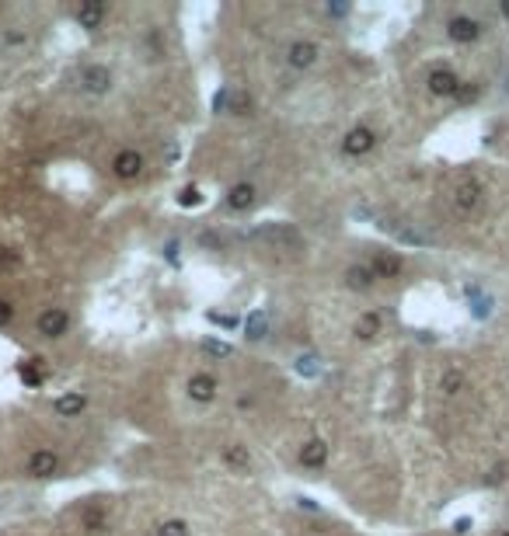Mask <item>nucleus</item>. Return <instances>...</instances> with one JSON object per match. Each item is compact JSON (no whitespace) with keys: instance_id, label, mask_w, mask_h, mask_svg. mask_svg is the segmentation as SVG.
Wrapping results in <instances>:
<instances>
[{"instance_id":"b1692460","label":"nucleus","mask_w":509,"mask_h":536,"mask_svg":"<svg viewBox=\"0 0 509 536\" xmlns=\"http://www.w3.org/2000/svg\"><path fill=\"white\" fill-rule=\"evenodd\" d=\"M293 369L300 373V376H307V380H314V376H321V356H297V362H293Z\"/></svg>"},{"instance_id":"39448f33","label":"nucleus","mask_w":509,"mask_h":536,"mask_svg":"<svg viewBox=\"0 0 509 536\" xmlns=\"http://www.w3.org/2000/svg\"><path fill=\"white\" fill-rule=\"evenodd\" d=\"M482 195H485V188H482V181L475 178V175H461V181L454 185V209L457 213H475L478 209V202H482Z\"/></svg>"},{"instance_id":"e433bc0d","label":"nucleus","mask_w":509,"mask_h":536,"mask_svg":"<svg viewBox=\"0 0 509 536\" xmlns=\"http://www.w3.org/2000/svg\"><path fill=\"white\" fill-rule=\"evenodd\" d=\"M297 505H300V509H304V512H321V509H317V505H314V502H310V498H304V495H300V498H297Z\"/></svg>"},{"instance_id":"f3484780","label":"nucleus","mask_w":509,"mask_h":536,"mask_svg":"<svg viewBox=\"0 0 509 536\" xmlns=\"http://www.w3.org/2000/svg\"><path fill=\"white\" fill-rule=\"evenodd\" d=\"M220 456H223V463H227L230 470H237V474H248V470H251V456H248V449L241 446V443H227V446L220 449Z\"/></svg>"},{"instance_id":"1a4fd4ad","label":"nucleus","mask_w":509,"mask_h":536,"mask_svg":"<svg viewBox=\"0 0 509 536\" xmlns=\"http://www.w3.org/2000/svg\"><path fill=\"white\" fill-rule=\"evenodd\" d=\"M39 335H46V338H60V335H67L70 331V314L67 310H60V307H49V310H42L39 314Z\"/></svg>"},{"instance_id":"58836bf2","label":"nucleus","mask_w":509,"mask_h":536,"mask_svg":"<svg viewBox=\"0 0 509 536\" xmlns=\"http://www.w3.org/2000/svg\"><path fill=\"white\" fill-rule=\"evenodd\" d=\"M499 14H503V18L509 21V0H503V4H499Z\"/></svg>"},{"instance_id":"423d86ee","label":"nucleus","mask_w":509,"mask_h":536,"mask_svg":"<svg viewBox=\"0 0 509 536\" xmlns=\"http://www.w3.org/2000/svg\"><path fill=\"white\" fill-rule=\"evenodd\" d=\"M255 202H258V188H255L251 181H237L234 188H227L223 209H230V213H248V209H255Z\"/></svg>"},{"instance_id":"2f4dec72","label":"nucleus","mask_w":509,"mask_h":536,"mask_svg":"<svg viewBox=\"0 0 509 536\" xmlns=\"http://www.w3.org/2000/svg\"><path fill=\"white\" fill-rule=\"evenodd\" d=\"M199 248H209V251H223V237L216 230H203L199 234Z\"/></svg>"},{"instance_id":"f03ea898","label":"nucleus","mask_w":509,"mask_h":536,"mask_svg":"<svg viewBox=\"0 0 509 536\" xmlns=\"http://www.w3.org/2000/svg\"><path fill=\"white\" fill-rule=\"evenodd\" d=\"M317 60H321V46H317V42H310V39H297V42H290V46H286V53H283V63H286L290 70H297V74L314 70V67H317Z\"/></svg>"},{"instance_id":"393cba45","label":"nucleus","mask_w":509,"mask_h":536,"mask_svg":"<svg viewBox=\"0 0 509 536\" xmlns=\"http://www.w3.org/2000/svg\"><path fill=\"white\" fill-rule=\"evenodd\" d=\"M157 536H192V530H189L185 519H164L157 526Z\"/></svg>"},{"instance_id":"c756f323","label":"nucleus","mask_w":509,"mask_h":536,"mask_svg":"<svg viewBox=\"0 0 509 536\" xmlns=\"http://www.w3.org/2000/svg\"><path fill=\"white\" fill-rule=\"evenodd\" d=\"M506 470H509L506 463H496V467H492V470L482 477V484H485V488H499V484L506 481Z\"/></svg>"},{"instance_id":"2eb2a0df","label":"nucleus","mask_w":509,"mask_h":536,"mask_svg":"<svg viewBox=\"0 0 509 536\" xmlns=\"http://www.w3.org/2000/svg\"><path fill=\"white\" fill-rule=\"evenodd\" d=\"M342 282H345V289H352V293H366V289H374V275H370V268L366 262H356V265H349L342 272Z\"/></svg>"},{"instance_id":"c9c22d12","label":"nucleus","mask_w":509,"mask_h":536,"mask_svg":"<svg viewBox=\"0 0 509 536\" xmlns=\"http://www.w3.org/2000/svg\"><path fill=\"white\" fill-rule=\"evenodd\" d=\"M227 112V88L216 91V98H213V115H223Z\"/></svg>"},{"instance_id":"f8f14e48","label":"nucleus","mask_w":509,"mask_h":536,"mask_svg":"<svg viewBox=\"0 0 509 536\" xmlns=\"http://www.w3.org/2000/svg\"><path fill=\"white\" fill-rule=\"evenodd\" d=\"M297 463L304 470H321L328 463V443L324 439H307L304 446H300V453H297Z\"/></svg>"},{"instance_id":"a211bd4d","label":"nucleus","mask_w":509,"mask_h":536,"mask_svg":"<svg viewBox=\"0 0 509 536\" xmlns=\"http://www.w3.org/2000/svg\"><path fill=\"white\" fill-rule=\"evenodd\" d=\"M227 112L230 115H237V119H248V115H255V98L248 94V91H227Z\"/></svg>"},{"instance_id":"473e14b6","label":"nucleus","mask_w":509,"mask_h":536,"mask_svg":"<svg viewBox=\"0 0 509 536\" xmlns=\"http://www.w3.org/2000/svg\"><path fill=\"white\" fill-rule=\"evenodd\" d=\"M164 258H168L171 265H182V244H178L175 237H171V241L164 244Z\"/></svg>"},{"instance_id":"cd10ccee","label":"nucleus","mask_w":509,"mask_h":536,"mask_svg":"<svg viewBox=\"0 0 509 536\" xmlns=\"http://www.w3.org/2000/svg\"><path fill=\"white\" fill-rule=\"evenodd\" d=\"M203 202V192L196 188V185H185L182 192H178V206H189V209H196Z\"/></svg>"},{"instance_id":"c85d7f7f","label":"nucleus","mask_w":509,"mask_h":536,"mask_svg":"<svg viewBox=\"0 0 509 536\" xmlns=\"http://www.w3.org/2000/svg\"><path fill=\"white\" fill-rule=\"evenodd\" d=\"M84 530L102 533V530H105V512H102V509H88V512H84Z\"/></svg>"},{"instance_id":"f704fd0d","label":"nucleus","mask_w":509,"mask_h":536,"mask_svg":"<svg viewBox=\"0 0 509 536\" xmlns=\"http://www.w3.org/2000/svg\"><path fill=\"white\" fill-rule=\"evenodd\" d=\"M328 18H349V4H328V7H321Z\"/></svg>"},{"instance_id":"4468645a","label":"nucleus","mask_w":509,"mask_h":536,"mask_svg":"<svg viewBox=\"0 0 509 536\" xmlns=\"http://www.w3.org/2000/svg\"><path fill=\"white\" fill-rule=\"evenodd\" d=\"M381 331H384V314H381V310L359 314V321H356V328H352V335H356L359 342H374Z\"/></svg>"},{"instance_id":"20e7f679","label":"nucleus","mask_w":509,"mask_h":536,"mask_svg":"<svg viewBox=\"0 0 509 536\" xmlns=\"http://www.w3.org/2000/svg\"><path fill=\"white\" fill-rule=\"evenodd\" d=\"M251 237L262 241V244H272V248H290V244H293V248H304L300 230L290 227V223H265V227H258Z\"/></svg>"},{"instance_id":"aec40b11","label":"nucleus","mask_w":509,"mask_h":536,"mask_svg":"<svg viewBox=\"0 0 509 536\" xmlns=\"http://www.w3.org/2000/svg\"><path fill=\"white\" fill-rule=\"evenodd\" d=\"M265 335H269V317L262 310H251L248 321H244V338L248 342H262Z\"/></svg>"},{"instance_id":"7c9ffc66","label":"nucleus","mask_w":509,"mask_h":536,"mask_svg":"<svg viewBox=\"0 0 509 536\" xmlns=\"http://www.w3.org/2000/svg\"><path fill=\"white\" fill-rule=\"evenodd\" d=\"M209 321L220 324L223 331H237V328H241V317H237V314H209Z\"/></svg>"},{"instance_id":"dca6fc26","label":"nucleus","mask_w":509,"mask_h":536,"mask_svg":"<svg viewBox=\"0 0 509 536\" xmlns=\"http://www.w3.org/2000/svg\"><path fill=\"white\" fill-rule=\"evenodd\" d=\"M60 470V456L53 453V449H39V453H32V460H28V474H35V477H49V474H56Z\"/></svg>"},{"instance_id":"0eeeda50","label":"nucleus","mask_w":509,"mask_h":536,"mask_svg":"<svg viewBox=\"0 0 509 536\" xmlns=\"http://www.w3.org/2000/svg\"><path fill=\"white\" fill-rule=\"evenodd\" d=\"M143 168H147V161H143L140 150H119L115 161H112V171L119 181H136L143 175Z\"/></svg>"},{"instance_id":"6ab92c4d","label":"nucleus","mask_w":509,"mask_h":536,"mask_svg":"<svg viewBox=\"0 0 509 536\" xmlns=\"http://www.w3.org/2000/svg\"><path fill=\"white\" fill-rule=\"evenodd\" d=\"M105 14H108V7H105V4H95V0H88V4L77 7V21H81V28H88V32H95V28L102 25Z\"/></svg>"},{"instance_id":"ea45409f","label":"nucleus","mask_w":509,"mask_h":536,"mask_svg":"<svg viewBox=\"0 0 509 536\" xmlns=\"http://www.w3.org/2000/svg\"><path fill=\"white\" fill-rule=\"evenodd\" d=\"M499 536H509V530H506V533H499Z\"/></svg>"},{"instance_id":"6e6552de","label":"nucleus","mask_w":509,"mask_h":536,"mask_svg":"<svg viewBox=\"0 0 509 536\" xmlns=\"http://www.w3.org/2000/svg\"><path fill=\"white\" fill-rule=\"evenodd\" d=\"M425 88L432 98H454L457 88H461V77L450 70V67H436V70H429V77H425Z\"/></svg>"},{"instance_id":"7ed1b4c3","label":"nucleus","mask_w":509,"mask_h":536,"mask_svg":"<svg viewBox=\"0 0 509 536\" xmlns=\"http://www.w3.org/2000/svg\"><path fill=\"white\" fill-rule=\"evenodd\" d=\"M342 154L345 157H366V154H374V147H377V133L370 129V126H352V129H345V136H342Z\"/></svg>"},{"instance_id":"ddd939ff","label":"nucleus","mask_w":509,"mask_h":536,"mask_svg":"<svg viewBox=\"0 0 509 536\" xmlns=\"http://www.w3.org/2000/svg\"><path fill=\"white\" fill-rule=\"evenodd\" d=\"M185 390H189V397H192L196 404H209V401L216 397V376H209V373H192L189 383H185Z\"/></svg>"},{"instance_id":"4c0bfd02","label":"nucleus","mask_w":509,"mask_h":536,"mask_svg":"<svg viewBox=\"0 0 509 536\" xmlns=\"http://www.w3.org/2000/svg\"><path fill=\"white\" fill-rule=\"evenodd\" d=\"M178 157H182V150H178V147L171 143V147H168V161H178Z\"/></svg>"},{"instance_id":"a878e982","label":"nucleus","mask_w":509,"mask_h":536,"mask_svg":"<svg viewBox=\"0 0 509 536\" xmlns=\"http://www.w3.org/2000/svg\"><path fill=\"white\" fill-rule=\"evenodd\" d=\"M203 352L213 359H230L234 356V345H223V342H216V338H203Z\"/></svg>"},{"instance_id":"72a5a7b5","label":"nucleus","mask_w":509,"mask_h":536,"mask_svg":"<svg viewBox=\"0 0 509 536\" xmlns=\"http://www.w3.org/2000/svg\"><path fill=\"white\" fill-rule=\"evenodd\" d=\"M471 526H475V519H471V516L454 519V536H468V533H471Z\"/></svg>"},{"instance_id":"bb28decb","label":"nucleus","mask_w":509,"mask_h":536,"mask_svg":"<svg viewBox=\"0 0 509 536\" xmlns=\"http://www.w3.org/2000/svg\"><path fill=\"white\" fill-rule=\"evenodd\" d=\"M81 408H84V397H81V394H70V397H60V401H56V411H60V415H77Z\"/></svg>"},{"instance_id":"5701e85b","label":"nucleus","mask_w":509,"mask_h":536,"mask_svg":"<svg viewBox=\"0 0 509 536\" xmlns=\"http://www.w3.org/2000/svg\"><path fill=\"white\" fill-rule=\"evenodd\" d=\"M478 94H482V84H478V81H461V88H457V94H454V101H457V108H464V105H475Z\"/></svg>"},{"instance_id":"9b49d317","label":"nucleus","mask_w":509,"mask_h":536,"mask_svg":"<svg viewBox=\"0 0 509 536\" xmlns=\"http://www.w3.org/2000/svg\"><path fill=\"white\" fill-rule=\"evenodd\" d=\"M81 88L88 91V94H105V91L112 88V70H108L105 63H91V67H84V74H81Z\"/></svg>"},{"instance_id":"4be33fe9","label":"nucleus","mask_w":509,"mask_h":536,"mask_svg":"<svg viewBox=\"0 0 509 536\" xmlns=\"http://www.w3.org/2000/svg\"><path fill=\"white\" fill-rule=\"evenodd\" d=\"M464 387H468V380H464L461 369H443V376H439V390H443L447 397H457Z\"/></svg>"},{"instance_id":"9d476101","label":"nucleus","mask_w":509,"mask_h":536,"mask_svg":"<svg viewBox=\"0 0 509 536\" xmlns=\"http://www.w3.org/2000/svg\"><path fill=\"white\" fill-rule=\"evenodd\" d=\"M366 268H370L374 279H398L402 268H405V262H402L395 251H374V258L366 262Z\"/></svg>"},{"instance_id":"412c9836","label":"nucleus","mask_w":509,"mask_h":536,"mask_svg":"<svg viewBox=\"0 0 509 536\" xmlns=\"http://www.w3.org/2000/svg\"><path fill=\"white\" fill-rule=\"evenodd\" d=\"M391 234L402 241V244H411V248H429L432 244V237L429 234H418L411 223H402V227H391Z\"/></svg>"},{"instance_id":"f257e3e1","label":"nucleus","mask_w":509,"mask_h":536,"mask_svg":"<svg viewBox=\"0 0 509 536\" xmlns=\"http://www.w3.org/2000/svg\"><path fill=\"white\" fill-rule=\"evenodd\" d=\"M489 28H485V21L482 18H475V14H464V11H457V14H450L447 18V39L450 42H457V46H475V42H482V35H485Z\"/></svg>"}]
</instances>
